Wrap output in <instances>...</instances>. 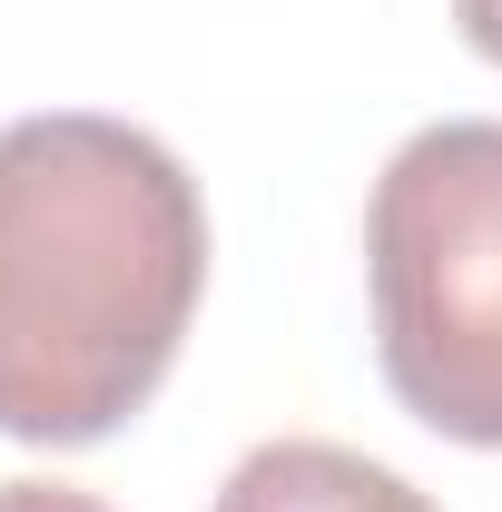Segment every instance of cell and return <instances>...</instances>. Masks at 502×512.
<instances>
[{"label": "cell", "mask_w": 502, "mask_h": 512, "mask_svg": "<svg viewBox=\"0 0 502 512\" xmlns=\"http://www.w3.org/2000/svg\"><path fill=\"white\" fill-rule=\"evenodd\" d=\"M207 286L197 178L128 119L0 128V434L109 444L168 384Z\"/></svg>", "instance_id": "cell-1"}, {"label": "cell", "mask_w": 502, "mask_h": 512, "mask_svg": "<svg viewBox=\"0 0 502 512\" xmlns=\"http://www.w3.org/2000/svg\"><path fill=\"white\" fill-rule=\"evenodd\" d=\"M365 276L394 404L502 453V119H443L384 158Z\"/></svg>", "instance_id": "cell-2"}, {"label": "cell", "mask_w": 502, "mask_h": 512, "mask_svg": "<svg viewBox=\"0 0 502 512\" xmlns=\"http://www.w3.org/2000/svg\"><path fill=\"white\" fill-rule=\"evenodd\" d=\"M217 512H434V503H424L404 473L365 463V453L286 434V444H256L247 463L227 473Z\"/></svg>", "instance_id": "cell-3"}, {"label": "cell", "mask_w": 502, "mask_h": 512, "mask_svg": "<svg viewBox=\"0 0 502 512\" xmlns=\"http://www.w3.org/2000/svg\"><path fill=\"white\" fill-rule=\"evenodd\" d=\"M0 512H109V503L69 493V483H0Z\"/></svg>", "instance_id": "cell-4"}, {"label": "cell", "mask_w": 502, "mask_h": 512, "mask_svg": "<svg viewBox=\"0 0 502 512\" xmlns=\"http://www.w3.org/2000/svg\"><path fill=\"white\" fill-rule=\"evenodd\" d=\"M453 20H463V40L502 69V0H453Z\"/></svg>", "instance_id": "cell-5"}]
</instances>
